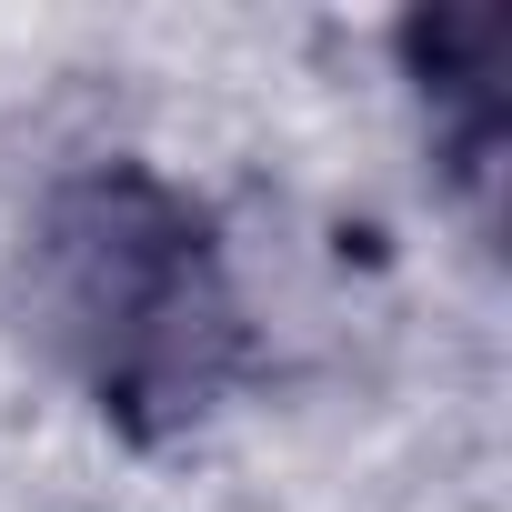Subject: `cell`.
<instances>
[{
	"label": "cell",
	"mask_w": 512,
	"mask_h": 512,
	"mask_svg": "<svg viewBox=\"0 0 512 512\" xmlns=\"http://www.w3.org/2000/svg\"><path fill=\"white\" fill-rule=\"evenodd\" d=\"M402 71L472 191L502 181V131H512V11L492 0H452V11L402 21Z\"/></svg>",
	"instance_id": "2"
},
{
	"label": "cell",
	"mask_w": 512,
	"mask_h": 512,
	"mask_svg": "<svg viewBox=\"0 0 512 512\" xmlns=\"http://www.w3.org/2000/svg\"><path fill=\"white\" fill-rule=\"evenodd\" d=\"M31 312L91 402L141 442L191 432L251 362L221 221L151 161H91L51 181L31 221Z\"/></svg>",
	"instance_id": "1"
}]
</instances>
